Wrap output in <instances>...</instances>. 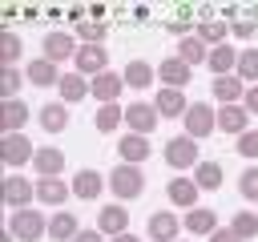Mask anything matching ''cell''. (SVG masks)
Masks as SVG:
<instances>
[{
	"label": "cell",
	"mask_w": 258,
	"mask_h": 242,
	"mask_svg": "<svg viewBox=\"0 0 258 242\" xmlns=\"http://www.w3.org/2000/svg\"><path fill=\"white\" fill-rule=\"evenodd\" d=\"M8 234L16 238V242H40V238H48V218L40 214V210H12L8 214Z\"/></svg>",
	"instance_id": "cell-1"
},
{
	"label": "cell",
	"mask_w": 258,
	"mask_h": 242,
	"mask_svg": "<svg viewBox=\"0 0 258 242\" xmlns=\"http://www.w3.org/2000/svg\"><path fill=\"white\" fill-rule=\"evenodd\" d=\"M161 157H165V165L169 169H198V161H202V149H198V141L194 137H169L165 145H161Z\"/></svg>",
	"instance_id": "cell-2"
},
{
	"label": "cell",
	"mask_w": 258,
	"mask_h": 242,
	"mask_svg": "<svg viewBox=\"0 0 258 242\" xmlns=\"http://www.w3.org/2000/svg\"><path fill=\"white\" fill-rule=\"evenodd\" d=\"M109 190H113L117 202H137L141 190H145V173H141L137 165H117V169L109 173Z\"/></svg>",
	"instance_id": "cell-3"
},
{
	"label": "cell",
	"mask_w": 258,
	"mask_h": 242,
	"mask_svg": "<svg viewBox=\"0 0 258 242\" xmlns=\"http://www.w3.org/2000/svg\"><path fill=\"white\" fill-rule=\"evenodd\" d=\"M157 121H161V113H157L153 101H129V105H125V125H129V133L149 137V133L157 129Z\"/></svg>",
	"instance_id": "cell-4"
},
{
	"label": "cell",
	"mask_w": 258,
	"mask_h": 242,
	"mask_svg": "<svg viewBox=\"0 0 258 242\" xmlns=\"http://www.w3.org/2000/svg\"><path fill=\"white\" fill-rule=\"evenodd\" d=\"M181 125H185V137L202 141V137H210V133L218 129V113H214V105H202V101H194V105H189V113L181 117Z\"/></svg>",
	"instance_id": "cell-5"
},
{
	"label": "cell",
	"mask_w": 258,
	"mask_h": 242,
	"mask_svg": "<svg viewBox=\"0 0 258 242\" xmlns=\"http://www.w3.org/2000/svg\"><path fill=\"white\" fill-rule=\"evenodd\" d=\"M36 157V149H32V137H24V133H8V137H0V161L8 165V169H20V165H28Z\"/></svg>",
	"instance_id": "cell-6"
},
{
	"label": "cell",
	"mask_w": 258,
	"mask_h": 242,
	"mask_svg": "<svg viewBox=\"0 0 258 242\" xmlns=\"http://www.w3.org/2000/svg\"><path fill=\"white\" fill-rule=\"evenodd\" d=\"M181 230H185V226H181V218H177L173 210H153L149 222H145V234H149L153 242H177Z\"/></svg>",
	"instance_id": "cell-7"
},
{
	"label": "cell",
	"mask_w": 258,
	"mask_h": 242,
	"mask_svg": "<svg viewBox=\"0 0 258 242\" xmlns=\"http://www.w3.org/2000/svg\"><path fill=\"white\" fill-rule=\"evenodd\" d=\"M77 73L81 77H101V73H109V48L105 44H81V52H77Z\"/></svg>",
	"instance_id": "cell-8"
},
{
	"label": "cell",
	"mask_w": 258,
	"mask_h": 242,
	"mask_svg": "<svg viewBox=\"0 0 258 242\" xmlns=\"http://www.w3.org/2000/svg\"><path fill=\"white\" fill-rule=\"evenodd\" d=\"M44 52V60H52V65H64V60H77V52H81V44L69 36V32H48L44 36V44H40Z\"/></svg>",
	"instance_id": "cell-9"
},
{
	"label": "cell",
	"mask_w": 258,
	"mask_h": 242,
	"mask_svg": "<svg viewBox=\"0 0 258 242\" xmlns=\"http://www.w3.org/2000/svg\"><path fill=\"white\" fill-rule=\"evenodd\" d=\"M4 202H8L12 210H28V206L36 202V186H32L24 173H8V177H4Z\"/></svg>",
	"instance_id": "cell-10"
},
{
	"label": "cell",
	"mask_w": 258,
	"mask_h": 242,
	"mask_svg": "<svg viewBox=\"0 0 258 242\" xmlns=\"http://www.w3.org/2000/svg\"><path fill=\"white\" fill-rule=\"evenodd\" d=\"M97 230H101L105 238L129 234V210H125L121 202H109V206H101V210H97Z\"/></svg>",
	"instance_id": "cell-11"
},
{
	"label": "cell",
	"mask_w": 258,
	"mask_h": 242,
	"mask_svg": "<svg viewBox=\"0 0 258 242\" xmlns=\"http://www.w3.org/2000/svg\"><path fill=\"white\" fill-rule=\"evenodd\" d=\"M165 198H169L177 210H194V206H198V198H202V190H198V182H194V177L177 173V177H169V186H165Z\"/></svg>",
	"instance_id": "cell-12"
},
{
	"label": "cell",
	"mask_w": 258,
	"mask_h": 242,
	"mask_svg": "<svg viewBox=\"0 0 258 242\" xmlns=\"http://www.w3.org/2000/svg\"><path fill=\"white\" fill-rule=\"evenodd\" d=\"M157 77H161V89H185L194 81V69L181 60V56H165L157 65Z\"/></svg>",
	"instance_id": "cell-13"
},
{
	"label": "cell",
	"mask_w": 258,
	"mask_h": 242,
	"mask_svg": "<svg viewBox=\"0 0 258 242\" xmlns=\"http://www.w3.org/2000/svg\"><path fill=\"white\" fill-rule=\"evenodd\" d=\"M121 89H125V73H101L89 81V93L97 97V105H117Z\"/></svg>",
	"instance_id": "cell-14"
},
{
	"label": "cell",
	"mask_w": 258,
	"mask_h": 242,
	"mask_svg": "<svg viewBox=\"0 0 258 242\" xmlns=\"http://www.w3.org/2000/svg\"><path fill=\"white\" fill-rule=\"evenodd\" d=\"M246 89H250V85H246L238 73H230V77H214V85H210V93H214L218 105H242Z\"/></svg>",
	"instance_id": "cell-15"
},
{
	"label": "cell",
	"mask_w": 258,
	"mask_h": 242,
	"mask_svg": "<svg viewBox=\"0 0 258 242\" xmlns=\"http://www.w3.org/2000/svg\"><path fill=\"white\" fill-rule=\"evenodd\" d=\"M149 153H153L149 137H141V133H125V137H117V157H121V165H141Z\"/></svg>",
	"instance_id": "cell-16"
},
{
	"label": "cell",
	"mask_w": 258,
	"mask_h": 242,
	"mask_svg": "<svg viewBox=\"0 0 258 242\" xmlns=\"http://www.w3.org/2000/svg\"><path fill=\"white\" fill-rule=\"evenodd\" d=\"M181 226H185V234H194V238H210L214 230H222V226H218V214H214L210 206H194V210H185Z\"/></svg>",
	"instance_id": "cell-17"
},
{
	"label": "cell",
	"mask_w": 258,
	"mask_h": 242,
	"mask_svg": "<svg viewBox=\"0 0 258 242\" xmlns=\"http://www.w3.org/2000/svg\"><path fill=\"white\" fill-rule=\"evenodd\" d=\"M36 121H40V129H44V133H64V129H69V121H73V113H69V105H64V101H48V105H40Z\"/></svg>",
	"instance_id": "cell-18"
},
{
	"label": "cell",
	"mask_w": 258,
	"mask_h": 242,
	"mask_svg": "<svg viewBox=\"0 0 258 242\" xmlns=\"http://www.w3.org/2000/svg\"><path fill=\"white\" fill-rule=\"evenodd\" d=\"M105 186H109V182H105L97 169H77V173H73V198H81V202H97Z\"/></svg>",
	"instance_id": "cell-19"
},
{
	"label": "cell",
	"mask_w": 258,
	"mask_h": 242,
	"mask_svg": "<svg viewBox=\"0 0 258 242\" xmlns=\"http://www.w3.org/2000/svg\"><path fill=\"white\" fill-rule=\"evenodd\" d=\"M73 198V182H60V177H36V202L44 206H64Z\"/></svg>",
	"instance_id": "cell-20"
},
{
	"label": "cell",
	"mask_w": 258,
	"mask_h": 242,
	"mask_svg": "<svg viewBox=\"0 0 258 242\" xmlns=\"http://www.w3.org/2000/svg\"><path fill=\"white\" fill-rule=\"evenodd\" d=\"M28 117H32V109H28L20 97H16V101H4V105H0V133H4V137H8V133H20Z\"/></svg>",
	"instance_id": "cell-21"
},
{
	"label": "cell",
	"mask_w": 258,
	"mask_h": 242,
	"mask_svg": "<svg viewBox=\"0 0 258 242\" xmlns=\"http://www.w3.org/2000/svg\"><path fill=\"white\" fill-rule=\"evenodd\" d=\"M218 129L230 133V137H242V133L250 129V113H246V105H222V109H218Z\"/></svg>",
	"instance_id": "cell-22"
},
{
	"label": "cell",
	"mask_w": 258,
	"mask_h": 242,
	"mask_svg": "<svg viewBox=\"0 0 258 242\" xmlns=\"http://www.w3.org/2000/svg\"><path fill=\"white\" fill-rule=\"evenodd\" d=\"M77 234H81V222H77L73 210H56V214L48 218V238H52V242H73Z\"/></svg>",
	"instance_id": "cell-23"
},
{
	"label": "cell",
	"mask_w": 258,
	"mask_h": 242,
	"mask_svg": "<svg viewBox=\"0 0 258 242\" xmlns=\"http://www.w3.org/2000/svg\"><path fill=\"white\" fill-rule=\"evenodd\" d=\"M238 52H242V48H234L230 40H226V44H214V48H210V60H206V65L214 69V77H230V73L238 69Z\"/></svg>",
	"instance_id": "cell-24"
},
{
	"label": "cell",
	"mask_w": 258,
	"mask_h": 242,
	"mask_svg": "<svg viewBox=\"0 0 258 242\" xmlns=\"http://www.w3.org/2000/svg\"><path fill=\"white\" fill-rule=\"evenodd\" d=\"M32 169H36L40 177H60V169H64V153H60L56 145H40L36 157H32Z\"/></svg>",
	"instance_id": "cell-25"
},
{
	"label": "cell",
	"mask_w": 258,
	"mask_h": 242,
	"mask_svg": "<svg viewBox=\"0 0 258 242\" xmlns=\"http://www.w3.org/2000/svg\"><path fill=\"white\" fill-rule=\"evenodd\" d=\"M24 77H28V81H32L36 89H52V85H60V77H64V73H56V65H52V60L36 56V60H32V65L24 69Z\"/></svg>",
	"instance_id": "cell-26"
},
{
	"label": "cell",
	"mask_w": 258,
	"mask_h": 242,
	"mask_svg": "<svg viewBox=\"0 0 258 242\" xmlns=\"http://www.w3.org/2000/svg\"><path fill=\"white\" fill-rule=\"evenodd\" d=\"M56 93H60V101H64V105H77V101L93 97V93H89V77H81V73H64V77H60V85H56Z\"/></svg>",
	"instance_id": "cell-27"
},
{
	"label": "cell",
	"mask_w": 258,
	"mask_h": 242,
	"mask_svg": "<svg viewBox=\"0 0 258 242\" xmlns=\"http://www.w3.org/2000/svg\"><path fill=\"white\" fill-rule=\"evenodd\" d=\"M153 105H157L161 117H185V113H189V101H185L181 89H161V93L153 97Z\"/></svg>",
	"instance_id": "cell-28"
},
{
	"label": "cell",
	"mask_w": 258,
	"mask_h": 242,
	"mask_svg": "<svg viewBox=\"0 0 258 242\" xmlns=\"http://www.w3.org/2000/svg\"><path fill=\"white\" fill-rule=\"evenodd\" d=\"M177 56H181V60L194 69V65L210 60V48H206V40H198V36L189 32V36H181V40H177Z\"/></svg>",
	"instance_id": "cell-29"
},
{
	"label": "cell",
	"mask_w": 258,
	"mask_h": 242,
	"mask_svg": "<svg viewBox=\"0 0 258 242\" xmlns=\"http://www.w3.org/2000/svg\"><path fill=\"white\" fill-rule=\"evenodd\" d=\"M153 77H157V69H153L149 60H129V65H125V85H129V89H149Z\"/></svg>",
	"instance_id": "cell-30"
},
{
	"label": "cell",
	"mask_w": 258,
	"mask_h": 242,
	"mask_svg": "<svg viewBox=\"0 0 258 242\" xmlns=\"http://www.w3.org/2000/svg\"><path fill=\"white\" fill-rule=\"evenodd\" d=\"M93 125H97L101 133H113V129H121V125H125V105H97V113H93Z\"/></svg>",
	"instance_id": "cell-31"
},
{
	"label": "cell",
	"mask_w": 258,
	"mask_h": 242,
	"mask_svg": "<svg viewBox=\"0 0 258 242\" xmlns=\"http://www.w3.org/2000/svg\"><path fill=\"white\" fill-rule=\"evenodd\" d=\"M189 177H194V182H198V190L206 194V190H218L226 173H222V165H218V161H198V169H194Z\"/></svg>",
	"instance_id": "cell-32"
},
{
	"label": "cell",
	"mask_w": 258,
	"mask_h": 242,
	"mask_svg": "<svg viewBox=\"0 0 258 242\" xmlns=\"http://www.w3.org/2000/svg\"><path fill=\"white\" fill-rule=\"evenodd\" d=\"M230 230L242 238V242H250V238H258V214H250V210H242V214H234L230 218Z\"/></svg>",
	"instance_id": "cell-33"
},
{
	"label": "cell",
	"mask_w": 258,
	"mask_h": 242,
	"mask_svg": "<svg viewBox=\"0 0 258 242\" xmlns=\"http://www.w3.org/2000/svg\"><path fill=\"white\" fill-rule=\"evenodd\" d=\"M246 85H258V48H242L238 52V69H234Z\"/></svg>",
	"instance_id": "cell-34"
},
{
	"label": "cell",
	"mask_w": 258,
	"mask_h": 242,
	"mask_svg": "<svg viewBox=\"0 0 258 242\" xmlns=\"http://www.w3.org/2000/svg\"><path fill=\"white\" fill-rule=\"evenodd\" d=\"M24 81H28L24 69H4V73H0V97H4V101H16V93H20Z\"/></svg>",
	"instance_id": "cell-35"
},
{
	"label": "cell",
	"mask_w": 258,
	"mask_h": 242,
	"mask_svg": "<svg viewBox=\"0 0 258 242\" xmlns=\"http://www.w3.org/2000/svg\"><path fill=\"white\" fill-rule=\"evenodd\" d=\"M194 36H198V40H218V44H226L230 32H226V20H202V24L194 28Z\"/></svg>",
	"instance_id": "cell-36"
},
{
	"label": "cell",
	"mask_w": 258,
	"mask_h": 242,
	"mask_svg": "<svg viewBox=\"0 0 258 242\" xmlns=\"http://www.w3.org/2000/svg\"><path fill=\"white\" fill-rule=\"evenodd\" d=\"M0 52H4V69H16V60H20V36L4 32L0 36Z\"/></svg>",
	"instance_id": "cell-37"
},
{
	"label": "cell",
	"mask_w": 258,
	"mask_h": 242,
	"mask_svg": "<svg viewBox=\"0 0 258 242\" xmlns=\"http://www.w3.org/2000/svg\"><path fill=\"white\" fill-rule=\"evenodd\" d=\"M238 194H242L246 202H258V165L242 169V177H238Z\"/></svg>",
	"instance_id": "cell-38"
},
{
	"label": "cell",
	"mask_w": 258,
	"mask_h": 242,
	"mask_svg": "<svg viewBox=\"0 0 258 242\" xmlns=\"http://www.w3.org/2000/svg\"><path fill=\"white\" fill-rule=\"evenodd\" d=\"M234 149H238L246 161H258V129H246V133L234 141Z\"/></svg>",
	"instance_id": "cell-39"
},
{
	"label": "cell",
	"mask_w": 258,
	"mask_h": 242,
	"mask_svg": "<svg viewBox=\"0 0 258 242\" xmlns=\"http://www.w3.org/2000/svg\"><path fill=\"white\" fill-rule=\"evenodd\" d=\"M242 105H246V113H258V85H250V89H246Z\"/></svg>",
	"instance_id": "cell-40"
},
{
	"label": "cell",
	"mask_w": 258,
	"mask_h": 242,
	"mask_svg": "<svg viewBox=\"0 0 258 242\" xmlns=\"http://www.w3.org/2000/svg\"><path fill=\"white\" fill-rule=\"evenodd\" d=\"M210 242H242V238H238V234L226 226V230H214V234H210Z\"/></svg>",
	"instance_id": "cell-41"
},
{
	"label": "cell",
	"mask_w": 258,
	"mask_h": 242,
	"mask_svg": "<svg viewBox=\"0 0 258 242\" xmlns=\"http://www.w3.org/2000/svg\"><path fill=\"white\" fill-rule=\"evenodd\" d=\"M73 242H105V234H101V230H81Z\"/></svg>",
	"instance_id": "cell-42"
},
{
	"label": "cell",
	"mask_w": 258,
	"mask_h": 242,
	"mask_svg": "<svg viewBox=\"0 0 258 242\" xmlns=\"http://www.w3.org/2000/svg\"><path fill=\"white\" fill-rule=\"evenodd\" d=\"M234 36H254V20H238L234 24Z\"/></svg>",
	"instance_id": "cell-43"
},
{
	"label": "cell",
	"mask_w": 258,
	"mask_h": 242,
	"mask_svg": "<svg viewBox=\"0 0 258 242\" xmlns=\"http://www.w3.org/2000/svg\"><path fill=\"white\" fill-rule=\"evenodd\" d=\"M109 242H141L137 234H117V238H109Z\"/></svg>",
	"instance_id": "cell-44"
},
{
	"label": "cell",
	"mask_w": 258,
	"mask_h": 242,
	"mask_svg": "<svg viewBox=\"0 0 258 242\" xmlns=\"http://www.w3.org/2000/svg\"><path fill=\"white\" fill-rule=\"evenodd\" d=\"M177 242H185V238H177Z\"/></svg>",
	"instance_id": "cell-45"
}]
</instances>
